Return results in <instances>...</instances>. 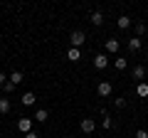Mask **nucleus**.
I'll return each instance as SVG.
<instances>
[{
	"instance_id": "5",
	"label": "nucleus",
	"mask_w": 148,
	"mask_h": 138,
	"mask_svg": "<svg viewBox=\"0 0 148 138\" xmlns=\"http://www.w3.org/2000/svg\"><path fill=\"white\" fill-rule=\"evenodd\" d=\"M119 47H121V42H119L116 37H109V40L104 42V49H106V52H111V54H114V52H119Z\"/></svg>"
},
{
	"instance_id": "20",
	"label": "nucleus",
	"mask_w": 148,
	"mask_h": 138,
	"mask_svg": "<svg viewBox=\"0 0 148 138\" xmlns=\"http://www.w3.org/2000/svg\"><path fill=\"white\" fill-rule=\"evenodd\" d=\"M0 89L5 91V96H8V94H12V91H15V84H12V81H10V79H8V81H5V84L0 86Z\"/></svg>"
},
{
	"instance_id": "12",
	"label": "nucleus",
	"mask_w": 148,
	"mask_h": 138,
	"mask_svg": "<svg viewBox=\"0 0 148 138\" xmlns=\"http://www.w3.org/2000/svg\"><path fill=\"white\" fill-rule=\"evenodd\" d=\"M136 94L141 96V99H148V84H146V81H138V86H136Z\"/></svg>"
},
{
	"instance_id": "8",
	"label": "nucleus",
	"mask_w": 148,
	"mask_h": 138,
	"mask_svg": "<svg viewBox=\"0 0 148 138\" xmlns=\"http://www.w3.org/2000/svg\"><path fill=\"white\" fill-rule=\"evenodd\" d=\"M94 67L96 69H106L109 67V57H106V54H96L94 57Z\"/></svg>"
},
{
	"instance_id": "16",
	"label": "nucleus",
	"mask_w": 148,
	"mask_h": 138,
	"mask_svg": "<svg viewBox=\"0 0 148 138\" xmlns=\"http://www.w3.org/2000/svg\"><path fill=\"white\" fill-rule=\"evenodd\" d=\"M101 123H104V131H109V128H111V126H114V118H111V116H109V113H106V111H104V113H101Z\"/></svg>"
},
{
	"instance_id": "10",
	"label": "nucleus",
	"mask_w": 148,
	"mask_h": 138,
	"mask_svg": "<svg viewBox=\"0 0 148 138\" xmlns=\"http://www.w3.org/2000/svg\"><path fill=\"white\" fill-rule=\"evenodd\" d=\"M17 128H20L22 133H30L32 131V118H20V121H17Z\"/></svg>"
},
{
	"instance_id": "4",
	"label": "nucleus",
	"mask_w": 148,
	"mask_h": 138,
	"mask_svg": "<svg viewBox=\"0 0 148 138\" xmlns=\"http://www.w3.org/2000/svg\"><path fill=\"white\" fill-rule=\"evenodd\" d=\"M126 44H128V52H138V49L143 47V40L138 37V35H133V37H128Z\"/></svg>"
},
{
	"instance_id": "14",
	"label": "nucleus",
	"mask_w": 148,
	"mask_h": 138,
	"mask_svg": "<svg viewBox=\"0 0 148 138\" xmlns=\"http://www.w3.org/2000/svg\"><path fill=\"white\" fill-rule=\"evenodd\" d=\"M49 118V113H47V109H37L35 111V121H40V123H45Z\"/></svg>"
},
{
	"instance_id": "2",
	"label": "nucleus",
	"mask_w": 148,
	"mask_h": 138,
	"mask_svg": "<svg viewBox=\"0 0 148 138\" xmlns=\"http://www.w3.org/2000/svg\"><path fill=\"white\" fill-rule=\"evenodd\" d=\"M79 128L86 133V136H89V133L96 131V121H94V118H82V121H79Z\"/></svg>"
},
{
	"instance_id": "1",
	"label": "nucleus",
	"mask_w": 148,
	"mask_h": 138,
	"mask_svg": "<svg viewBox=\"0 0 148 138\" xmlns=\"http://www.w3.org/2000/svg\"><path fill=\"white\" fill-rule=\"evenodd\" d=\"M84 40H86V35L82 30H74L72 35H69V42H72V47H84Z\"/></svg>"
},
{
	"instance_id": "22",
	"label": "nucleus",
	"mask_w": 148,
	"mask_h": 138,
	"mask_svg": "<svg viewBox=\"0 0 148 138\" xmlns=\"http://www.w3.org/2000/svg\"><path fill=\"white\" fill-rule=\"evenodd\" d=\"M136 138H148V131H146V128H138V131H136Z\"/></svg>"
},
{
	"instance_id": "11",
	"label": "nucleus",
	"mask_w": 148,
	"mask_h": 138,
	"mask_svg": "<svg viewBox=\"0 0 148 138\" xmlns=\"http://www.w3.org/2000/svg\"><path fill=\"white\" fill-rule=\"evenodd\" d=\"M116 25H119V30H128L133 22H131V17H128V15H121V17L116 20Z\"/></svg>"
},
{
	"instance_id": "15",
	"label": "nucleus",
	"mask_w": 148,
	"mask_h": 138,
	"mask_svg": "<svg viewBox=\"0 0 148 138\" xmlns=\"http://www.w3.org/2000/svg\"><path fill=\"white\" fill-rule=\"evenodd\" d=\"M8 79H10V81H12V84H15V86H17V84H20V81H22V79H25V74H22V72H17V69H15V72H12V74H10V77H8Z\"/></svg>"
},
{
	"instance_id": "18",
	"label": "nucleus",
	"mask_w": 148,
	"mask_h": 138,
	"mask_svg": "<svg viewBox=\"0 0 148 138\" xmlns=\"http://www.w3.org/2000/svg\"><path fill=\"white\" fill-rule=\"evenodd\" d=\"M8 111H10V99L3 96V99H0V113H8Z\"/></svg>"
},
{
	"instance_id": "9",
	"label": "nucleus",
	"mask_w": 148,
	"mask_h": 138,
	"mask_svg": "<svg viewBox=\"0 0 148 138\" xmlns=\"http://www.w3.org/2000/svg\"><path fill=\"white\" fill-rule=\"evenodd\" d=\"M89 20H91V25H96V27H101L104 25V12H99V10H94L89 15Z\"/></svg>"
},
{
	"instance_id": "24",
	"label": "nucleus",
	"mask_w": 148,
	"mask_h": 138,
	"mask_svg": "<svg viewBox=\"0 0 148 138\" xmlns=\"http://www.w3.org/2000/svg\"><path fill=\"white\" fill-rule=\"evenodd\" d=\"M5 81H8V77H5V74H3V72H0V86L5 84Z\"/></svg>"
},
{
	"instance_id": "7",
	"label": "nucleus",
	"mask_w": 148,
	"mask_h": 138,
	"mask_svg": "<svg viewBox=\"0 0 148 138\" xmlns=\"http://www.w3.org/2000/svg\"><path fill=\"white\" fill-rule=\"evenodd\" d=\"M67 59H69V62H79V59H82V49L79 47H69L67 49Z\"/></svg>"
},
{
	"instance_id": "19",
	"label": "nucleus",
	"mask_w": 148,
	"mask_h": 138,
	"mask_svg": "<svg viewBox=\"0 0 148 138\" xmlns=\"http://www.w3.org/2000/svg\"><path fill=\"white\" fill-rule=\"evenodd\" d=\"M133 27H136V35H138V37H143V35H146V32H148V27L143 25V22H136V25H133Z\"/></svg>"
},
{
	"instance_id": "21",
	"label": "nucleus",
	"mask_w": 148,
	"mask_h": 138,
	"mask_svg": "<svg viewBox=\"0 0 148 138\" xmlns=\"http://www.w3.org/2000/svg\"><path fill=\"white\" fill-rule=\"evenodd\" d=\"M114 106H116V109H123V106H126V99H123V96H119V99H114Z\"/></svg>"
},
{
	"instance_id": "3",
	"label": "nucleus",
	"mask_w": 148,
	"mask_h": 138,
	"mask_svg": "<svg viewBox=\"0 0 148 138\" xmlns=\"http://www.w3.org/2000/svg\"><path fill=\"white\" fill-rule=\"evenodd\" d=\"M111 91H114V86H111V81H99V86H96V94L99 96H111Z\"/></svg>"
},
{
	"instance_id": "17",
	"label": "nucleus",
	"mask_w": 148,
	"mask_h": 138,
	"mask_svg": "<svg viewBox=\"0 0 148 138\" xmlns=\"http://www.w3.org/2000/svg\"><path fill=\"white\" fill-rule=\"evenodd\" d=\"M114 67H116V69H119V72H123V69H126V67H128V59H123V57H119V59H116V62H114Z\"/></svg>"
},
{
	"instance_id": "6",
	"label": "nucleus",
	"mask_w": 148,
	"mask_h": 138,
	"mask_svg": "<svg viewBox=\"0 0 148 138\" xmlns=\"http://www.w3.org/2000/svg\"><path fill=\"white\" fill-rule=\"evenodd\" d=\"M20 101H22V106H35V101H37V96L32 94V91H25V94L20 96Z\"/></svg>"
},
{
	"instance_id": "23",
	"label": "nucleus",
	"mask_w": 148,
	"mask_h": 138,
	"mask_svg": "<svg viewBox=\"0 0 148 138\" xmlns=\"http://www.w3.org/2000/svg\"><path fill=\"white\" fill-rule=\"evenodd\" d=\"M25 138H40V136H37V131H30V133H25Z\"/></svg>"
},
{
	"instance_id": "13",
	"label": "nucleus",
	"mask_w": 148,
	"mask_h": 138,
	"mask_svg": "<svg viewBox=\"0 0 148 138\" xmlns=\"http://www.w3.org/2000/svg\"><path fill=\"white\" fill-rule=\"evenodd\" d=\"M143 77H146V67H143V64H138V67H133V79L143 81Z\"/></svg>"
}]
</instances>
